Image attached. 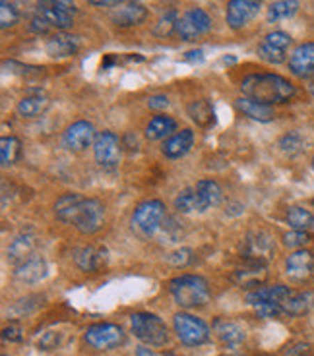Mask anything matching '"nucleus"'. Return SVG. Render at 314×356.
Instances as JSON below:
<instances>
[{"mask_svg":"<svg viewBox=\"0 0 314 356\" xmlns=\"http://www.w3.org/2000/svg\"><path fill=\"white\" fill-rule=\"evenodd\" d=\"M54 217L61 222L72 225L81 234H93L105 222V205L93 197L64 194L54 204Z\"/></svg>","mask_w":314,"mask_h":356,"instance_id":"f257e3e1","label":"nucleus"},{"mask_svg":"<svg viewBox=\"0 0 314 356\" xmlns=\"http://www.w3.org/2000/svg\"><path fill=\"white\" fill-rule=\"evenodd\" d=\"M242 97L258 101L264 105L288 103L295 97V88L289 80L278 74H252L241 83Z\"/></svg>","mask_w":314,"mask_h":356,"instance_id":"f03ea898","label":"nucleus"},{"mask_svg":"<svg viewBox=\"0 0 314 356\" xmlns=\"http://www.w3.org/2000/svg\"><path fill=\"white\" fill-rule=\"evenodd\" d=\"M169 293L175 304H179L180 308H187V310L206 306L212 296L206 279L200 275H190V273L175 277L169 283Z\"/></svg>","mask_w":314,"mask_h":356,"instance_id":"7ed1b4c3","label":"nucleus"},{"mask_svg":"<svg viewBox=\"0 0 314 356\" xmlns=\"http://www.w3.org/2000/svg\"><path fill=\"white\" fill-rule=\"evenodd\" d=\"M291 289L285 285L260 286L246 294V302L251 304L254 312L262 318H276L283 314V306L291 296Z\"/></svg>","mask_w":314,"mask_h":356,"instance_id":"20e7f679","label":"nucleus"},{"mask_svg":"<svg viewBox=\"0 0 314 356\" xmlns=\"http://www.w3.org/2000/svg\"><path fill=\"white\" fill-rule=\"evenodd\" d=\"M130 330L148 347H163L169 341V333H167V325L165 321L150 314V312H138L130 316Z\"/></svg>","mask_w":314,"mask_h":356,"instance_id":"39448f33","label":"nucleus"},{"mask_svg":"<svg viewBox=\"0 0 314 356\" xmlns=\"http://www.w3.org/2000/svg\"><path fill=\"white\" fill-rule=\"evenodd\" d=\"M165 221V205L159 200H148L142 202L132 213V231L140 238H152L155 232L162 229Z\"/></svg>","mask_w":314,"mask_h":356,"instance_id":"423d86ee","label":"nucleus"},{"mask_svg":"<svg viewBox=\"0 0 314 356\" xmlns=\"http://www.w3.org/2000/svg\"><path fill=\"white\" fill-rule=\"evenodd\" d=\"M173 327H175V333L182 345L187 347H200L210 341V327L204 320H200L192 314H187V312H180L173 318Z\"/></svg>","mask_w":314,"mask_h":356,"instance_id":"0eeeda50","label":"nucleus"},{"mask_svg":"<svg viewBox=\"0 0 314 356\" xmlns=\"http://www.w3.org/2000/svg\"><path fill=\"white\" fill-rule=\"evenodd\" d=\"M84 339L90 347L97 350H111L125 343V331L115 323H93L86 330Z\"/></svg>","mask_w":314,"mask_h":356,"instance_id":"6e6552de","label":"nucleus"},{"mask_svg":"<svg viewBox=\"0 0 314 356\" xmlns=\"http://www.w3.org/2000/svg\"><path fill=\"white\" fill-rule=\"evenodd\" d=\"M210 29H212V18L207 16L206 10L190 8L180 16L177 35L182 41H196L198 37L206 35Z\"/></svg>","mask_w":314,"mask_h":356,"instance_id":"1a4fd4ad","label":"nucleus"},{"mask_svg":"<svg viewBox=\"0 0 314 356\" xmlns=\"http://www.w3.org/2000/svg\"><path fill=\"white\" fill-rule=\"evenodd\" d=\"M291 43H293V39H291L289 33H285V31H272L258 44V56L268 64L285 63Z\"/></svg>","mask_w":314,"mask_h":356,"instance_id":"9d476101","label":"nucleus"},{"mask_svg":"<svg viewBox=\"0 0 314 356\" xmlns=\"http://www.w3.org/2000/svg\"><path fill=\"white\" fill-rule=\"evenodd\" d=\"M120 140L113 132H99L93 142V155L99 167L103 169H115L120 163Z\"/></svg>","mask_w":314,"mask_h":356,"instance_id":"9b49d317","label":"nucleus"},{"mask_svg":"<svg viewBox=\"0 0 314 356\" xmlns=\"http://www.w3.org/2000/svg\"><path fill=\"white\" fill-rule=\"evenodd\" d=\"M242 256L249 261H260V264H268L269 259L274 258V241L268 232L254 231L251 234H246V238L242 241Z\"/></svg>","mask_w":314,"mask_h":356,"instance_id":"f8f14e48","label":"nucleus"},{"mask_svg":"<svg viewBox=\"0 0 314 356\" xmlns=\"http://www.w3.org/2000/svg\"><path fill=\"white\" fill-rule=\"evenodd\" d=\"M97 132L91 122L88 120H78L66 128V132L63 134V147L66 152H84L86 147H90L91 143L95 142Z\"/></svg>","mask_w":314,"mask_h":356,"instance_id":"ddd939ff","label":"nucleus"},{"mask_svg":"<svg viewBox=\"0 0 314 356\" xmlns=\"http://www.w3.org/2000/svg\"><path fill=\"white\" fill-rule=\"evenodd\" d=\"M262 10V0H229L227 4V26L231 29H241L251 19L258 16Z\"/></svg>","mask_w":314,"mask_h":356,"instance_id":"4468645a","label":"nucleus"},{"mask_svg":"<svg viewBox=\"0 0 314 356\" xmlns=\"http://www.w3.org/2000/svg\"><path fill=\"white\" fill-rule=\"evenodd\" d=\"M148 18V10L144 4L136 2V0H128V2H120L115 6L111 19L117 27H134L144 24Z\"/></svg>","mask_w":314,"mask_h":356,"instance_id":"2eb2a0df","label":"nucleus"},{"mask_svg":"<svg viewBox=\"0 0 314 356\" xmlns=\"http://www.w3.org/2000/svg\"><path fill=\"white\" fill-rule=\"evenodd\" d=\"M285 273L291 281H306L314 273V254L308 250H295L285 259Z\"/></svg>","mask_w":314,"mask_h":356,"instance_id":"dca6fc26","label":"nucleus"},{"mask_svg":"<svg viewBox=\"0 0 314 356\" xmlns=\"http://www.w3.org/2000/svg\"><path fill=\"white\" fill-rule=\"evenodd\" d=\"M289 70L293 76L306 80L314 76V43H303L289 56Z\"/></svg>","mask_w":314,"mask_h":356,"instance_id":"f3484780","label":"nucleus"},{"mask_svg":"<svg viewBox=\"0 0 314 356\" xmlns=\"http://www.w3.org/2000/svg\"><path fill=\"white\" fill-rule=\"evenodd\" d=\"M72 258L78 269L86 271V273H93L107 264L109 256L107 250L103 246H81V248L74 250Z\"/></svg>","mask_w":314,"mask_h":356,"instance_id":"a211bd4d","label":"nucleus"},{"mask_svg":"<svg viewBox=\"0 0 314 356\" xmlns=\"http://www.w3.org/2000/svg\"><path fill=\"white\" fill-rule=\"evenodd\" d=\"M80 37L70 35V33H56L45 44V51L53 58H68L80 51Z\"/></svg>","mask_w":314,"mask_h":356,"instance_id":"6ab92c4d","label":"nucleus"},{"mask_svg":"<svg viewBox=\"0 0 314 356\" xmlns=\"http://www.w3.org/2000/svg\"><path fill=\"white\" fill-rule=\"evenodd\" d=\"M192 145H194V132L189 130V128H185V130L175 132L171 138L165 140L162 152L169 159H180V157H185L192 149Z\"/></svg>","mask_w":314,"mask_h":356,"instance_id":"aec40b11","label":"nucleus"},{"mask_svg":"<svg viewBox=\"0 0 314 356\" xmlns=\"http://www.w3.org/2000/svg\"><path fill=\"white\" fill-rule=\"evenodd\" d=\"M266 264H260V261H249L246 259V266L235 269L233 281L239 286H260L264 281H266Z\"/></svg>","mask_w":314,"mask_h":356,"instance_id":"412c9836","label":"nucleus"},{"mask_svg":"<svg viewBox=\"0 0 314 356\" xmlns=\"http://www.w3.org/2000/svg\"><path fill=\"white\" fill-rule=\"evenodd\" d=\"M47 271H49V267H47L45 259L29 258L16 266L14 277L22 283H39L41 279L47 277Z\"/></svg>","mask_w":314,"mask_h":356,"instance_id":"4be33fe9","label":"nucleus"},{"mask_svg":"<svg viewBox=\"0 0 314 356\" xmlns=\"http://www.w3.org/2000/svg\"><path fill=\"white\" fill-rule=\"evenodd\" d=\"M33 250H36V236H33V234H29V232H22V234H18L14 241L10 242L8 259L12 261V264L19 266L22 261L33 258V256H31V254H33Z\"/></svg>","mask_w":314,"mask_h":356,"instance_id":"5701e85b","label":"nucleus"},{"mask_svg":"<svg viewBox=\"0 0 314 356\" xmlns=\"http://www.w3.org/2000/svg\"><path fill=\"white\" fill-rule=\"evenodd\" d=\"M214 331H216L217 339L227 347H239L242 341L246 339V331L235 321L216 320L214 321Z\"/></svg>","mask_w":314,"mask_h":356,"instance_id":"b1692460","label":"nucleus"},{"mask_svg":"<svg viewBox=\"0 0 314 356\" xmlns=\"http://www.w3.org/2000/svg\"><path fill=\"white\" fill-rule=\"evenodd\" d=\"M194 190H196L198 197H200V202H202L204 211L212 209V207H217V205L221 204V200H223L221 186L217 184L216 180H212V178H204V180L196 182V184H194Z\"/></svg>","mask_w":314,"mask_h":356,"instance_id":"393cba45","label":"nucleus"},{"mask_svg":"<svg viewBox=\"0 0 314 356\" xmlns=\"http://www.w3.org/2000/svg\"><path fill=\"white\" fill-rule=\"evenodd\" d=\"M237 108L241 111L242 115L249 116L252 120H258V122H269V120H274L276 118V113H274V108L269 107V105H264V103H258V101H252L249 97H241L237 99Z\"/></svg>","mask_w":314,"mask_h":356,"instance_id":"a878e982","label":"nucleus"},{"mask_svg":"<svg viewBox=\"0 0 314 356\" xmlns=\"http://www.w3.org/2000/svg\"><path fill=\"white\" fill-rule=\"evenodd\" d=\"M175 132H177V120L165 115L153 116L152 120H150V124L146 126V138L152 140V142L171 138Z\"/></svg>","mask_w":314,"mask_h":356,"instance_id":"bb28decb","label":"nucleus"},{"mask_svg":"<svg viewBox=\"0 0 314 356\" xmlns=\"http://www.w3.org/2000/svg\"><path fill=\"white\" fill-rule=\"evenodd\" d=\"M51 105V101L43 93H31L26 95L18 103V115L22 118H37V116L45 115L47 108Z\"/></svg>","mask_w":314,"mask_h":356,"instance_id":"cd10ccee","label":"nucleus"},{"mask_svg":"<svg viewBox=\"0 0 314 356\" xmlns=\"http://www.w3.org/2000/svg\"><path fill=\"white\" fill-rule=\"evenodd\" d=\"M175 209L180 213H204V207L194 186L180 190L179 196L175 197Z\"/></svg>","mask_w":314,"mask_h":356,"instance_id":"c85d7f7f","label":"nucleus"},{"mask_svg":"<svg viewBox=\"0 0 314 356\" xmlns=\"http://www.w3.org/2000/svg\"><path fill=\"white\" fill-rule=\"evenodd\" d=\"M314 306V293H297L289 296V300L283 306V314L288 316H303Z\"/></svg>","mask_w":314,"mask_h":356,"instance_id":"c756f323","label":"nucleus"},{"mask_svg":"<svg viewBox=\"0 0 314 356\" xmlns=\"http://www.w3.org/2000/svg\"><path fill=\"white\" fill-rule=\"evenodd\" d=\"M19 153H22V143L18 138L14 136H4L0 140V161H2V167H10L19 159Z\"/></svg>","mask_w":314,"mask_h":356,"instance_id":"7c9ffc66","label":"nucleus"},{"mask_svg":"<svg viewBox=\"0 0 314 356\" xmlns=\"http://www.w3.org/2000/svg\"><path fill=\"white\" fill-rule=\"evenodd\" d=\"M299 12V2L297 0H278L268 8V22H281L289 19Z\"/></svg>","mask_w":314,"mask_h":356,"instance_id":"2f4dec72","label":"nucleus"},{"mask_svg":"<svg viewBox=\"0 0 314 356\" xmlns=\"http://www.w3.org/2000/svg\"><path fill=\"white\" fill-rule=\"evenodd\" d=\"M285 219L293 231H308L314 227V215L303 207H289Z\"/></svg>","mask_w":314,"mask_h":356,"instance_id":"473e14b6","label":"nucleus"},{"mask_svg":"<svg viewBox=\"0 0 314 356\" xmlns=\"http://www.w3.org/2000/svg\"><path fill=\"white\" fill-rule=\"evenodd\" d=\"M189 115L202 128H207L210 124H214V120H216L214 118V108L207 101H194L189 107Z\"/></svg>","mask_w":314,"mask_h":356,"instance_id":"72a5a7b5","label":"nucleus"},{"mask_svg":"<svg viewBox=\"0 0 314 356\" xmlns=\"http://www.w3.org/2000/svg\"><path fill=\"white\" fill-rule=\"evenodd\" d=\"M41 14L45 16L47 22L51 24L53 29H61V31H64V29H70V27L74 26V16L66 14V12H61V10L53 8L49 2L45 4V8L41 10Z\"/></svg>","mask_w":314,"mask_h":356,"instance_id":"f704fd0d","label":"nucleus"},{"mask_svg":"<svg viewBox=\"0 0 314 356\" xmlns=\"http://www.w3.org/2000/svg\"><path fill=\"white\" fill-rule=\"evenodd\" d=\"M179 14H177L175 10L167 12L165 16L159 18V22L155 24V27H153V35L165 39V37H171L173 33H177V29H179Z\"/></svg>","mask_w":314,"mask_h":356,"instance_id":"c9c22d12","label":"nucleus"},{"mask_svg":"<svg viewBox=\"0 0 314 356\" xmlns=\"http://www.w3.org/2000/svg\"><path fill=\"white\" fill-rule=\"evenodd\" d=\"M19 18H22L19 12L10 0H2V2H0V27H2V29L14 27L19 22Z\"/></svg>","mask_w":314,"mask_h":356,"instance_id":"e433bc0d","label":"nucleus"},{"mask_svg":"<svg viewBox=\"0 0 314 356\" xmlns=\"http://www.w3.org/2000/svg\"><path fill=\"white\" fill-rule=\"evenodd\" d=\"M14 6H16V10L19 12V16H24V14H27V16H37L41 10L45 8L47 0H10Z\"/></svg>","mask_w":314,"mask_h":356,"instance_id":"4c0bfd02","label":"nucleus"},{"mask_svg":"<svg viewBox=\"0 0 314 356\" xmlns=\"http://www.w3.org/2000/svg\"><path fill=\"white\" fill-rule=\"evenodd\" d=\"M308 242H311V234L306 231H291L288 234H283V244L288 248L301 250L305 248Z\"/></svg>","mask_w":314,"mask_h":356,"instance_id":"58836bf2","label":"nucleus"},{"mask_svg":"<svg viewBox=\"0 0 314 356\" xmlns=\"http://www.w3.org/2000/svg\"><path fill=\"white\" fill-rule=\"evenodd\" d=\"M61 345V333L58 331H45L37 337V348L39 350H53Z\"/></svg>","mask_w":314,"mask_h":356,"instance_id":"ea45409f","label":"nucleus"},{"mask_svg":"<svg viewBox=\"0 0 314 356\" xmlns=\"http://www.w3.org/2000/svg\"><path fill=\"white\" fill-rule=\"evenodd\" d=\"M167 261H169L171 266H175V267H185L187 264L192 261V250L189 248L175 250V252H171L169 256H167Z\"/></svg>","mask_w":314,"mask_h":356,"instance_id":"a19ab883","label":"nucleus"},{"mask_svg":"<svg viewBox=\"0 0 314 356\" xmlns=\"http://www.w3.org/2000/svg\"><path fill=\"white\" fill-rule=\"evenodd\" d=\"M53 27H51V24L47 22V18L39 12L37 16H33L31 18V22H29V31H33V33H37V35H45V33H49Z\"/></svg>","mask_w":314,"mask_h":356,"instance_id":"79ce46f5","label":"nucleus"},{"mask_svg":"<svg viewBox=\"0 0 314 356\" xmlns=\"http://www.w3.org/2000/svg\"><path fill=\"white\" fill-rule=\"evenodd\" d=\"M53 8L61 10V12H66V14H70V16H76L78 14V8H76V4H74V0H47Z\"/></svg>","mask_w":314,"mask_h":356,"instance_id":"37998d69","label":"nucleus"},{"mask_svg":"<svg viewBox=\"0 0 314 356\" xmlns=\"http://www.w3.org/2000/svg\"><path fill=\"white\" fill-rule=\"evenodd\" d=\"M2 339L10 341V343H18V341H22V327L18 323H10L2 330Z\"/></svg>","mask_w":314,"mask_h":356,"instance_id":"c03bdc74","label":"nucleus"},{"mask_svg":"<svg viewBox=\"0 0 314 356\" xmlns=\"http://www.w3.org/2000/svg\"><path fill=\"white\" fill-rule=\"evenodd\" d=\"M148 107L152 111H162V108L169 107V99L165 95H153V97L148 99Z\"/></svg>","mask_w":314,"mask_h":356,"instance_id":"a18cd8bd","label":"nucleus"},{"mask_svg":"<svg viewBox=\"0 0 314 356\" xmlns=\"http://www.w3.org/2000/svg\"><path fill=\"white\" fill-rule=\"evenodd\" d=\"M91 6H99V8H105V6H118L123 0H88Z\"/></svg>","mask_w":314,"mask_h":356,"instance_id":"49530a36","label":"nucleus"},{"mask_svg":"<svg viewBox=\"0 0 314 356\" xmlns=\"http://www.w3.org/2000/svg\"><path fill=\"white\" fill-rule=\"evenodd\" d=\"M187 58H189V60H198V63H202V60H204V53H202V51H190V53H187Z\"/></svg>","mask_w":314,"mask_h":356,"instance_id":"de8ad7c7","label":"nucleus"},{"mask_svg":"<svg viewBox=\"0 0 314 356\" xmlns=\"http://www.w3.org/2000/svg\"><path fill=\"white\" fill-rule=\"evenodd\" d=\"M136 356H157V355L153 353L152 348H148V347H138V348H136Z\"/></svg>","mask_w":314,"mask_h":356,"instance_id":"09e8293b","label":"nucleus"},{"mask_svg":"<svg viewBox=\"0 0 314 356\" xmlns=\"http://www.w3.org/2000/svg\"><path fill=\"white\" fill-rule=\"evenodd\" d=\"M308 88H311V93L314 95V81H311V86H308Z\"/></svg>","mask_w":314,"mask_h":356,"instance_id":"8fccbe9b","label":"nucleus"},{"mask_svg":"<svg viewBox=\"0 0 314 356\" xmlns=\"http://www.w3.org/2000/svg\"><path fill=\"white\" fill-rule=\"evenodd\" d=\"M223 356H242V355H235V353H231V355H223Z\"/></svg>","mask_w":314,"mask_h":356,"instance_id":"3c124183","label":"nucleus"},{"mask_svg":"<svg viewBox=\"0 0 314 356\" xmlns=\"http://www.w3.org/2000/svg\"><path fill=\"white\" fill-rule=\"evenodd\" d=\"M313 169H314V161H313Z\"/></svg>","mask_w":314,"mask_h":356,"instance_id":"603ef678","label":"nucleus"},{"mask_svg":"<svg viewBox=\"0 0 314 356\" xmlns=\"http://www.w3.org/2000/svg\"><path fill=\"white\" fill-rule=\"evenodd\" d=\"M169 356H177V355H169Z\"/></svg>","mask_w":314,"mask_h":356,"instance_id":"864d4df0","label":"nucleus"},{"mask_svg":"<svg viewBox=\"0 0 314 356\" xmlns=\"http://www.w3.org/2000/svg\"><path fill=\"white\" fill-rule=\"evenodd\" d=\"M313 205H314V200H313Z\"/></svg>","mask_w":314,"mask_h":356,"instance_id":"5fc2aeb1","label":"nucleus"},{"mask_svg":"<svg viewBox=\"0 0 314 356\" xmlns=\"http://www.w3.org/2000/svg\"><path fill=\"white\" fill-rule=\"evenodd\" d=\"M4 356H8V355H4Z\"/></svg>","mask_w":314,"mask_h":356,"instance_id":"6e6d98bb","label":"nucleus"}]
</instances>
